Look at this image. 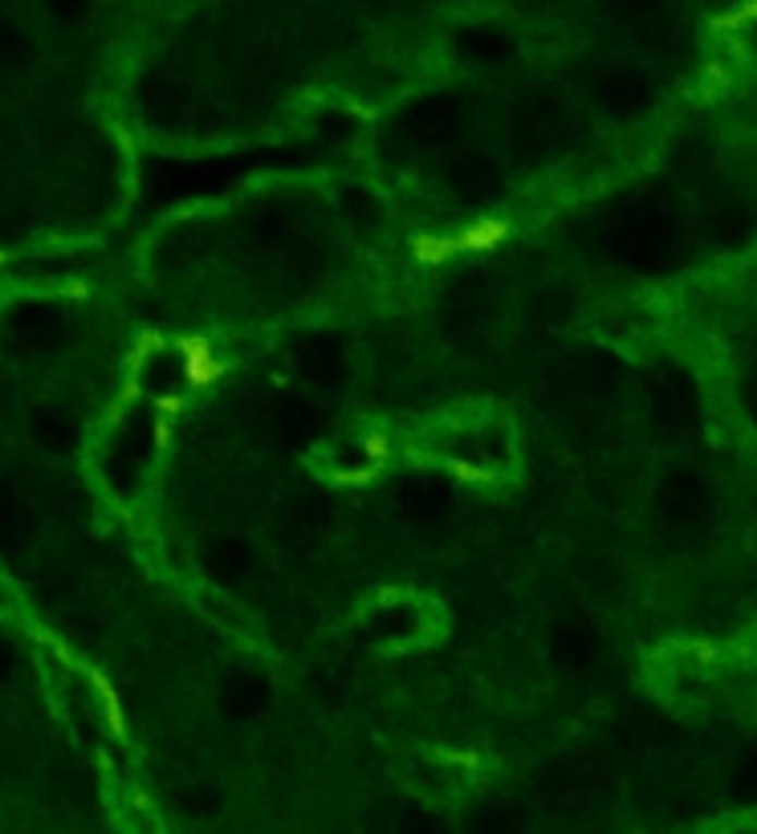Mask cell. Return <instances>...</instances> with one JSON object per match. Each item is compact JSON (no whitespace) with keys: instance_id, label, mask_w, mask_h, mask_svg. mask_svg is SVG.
Returning a JSON list of instances; mask_svg holds the SVG:
<instances>
[{"instance_id":"7a4b0ae2","label":"cell","mask_w":757,"mask_h":834,"mask_svg":"<svg viewBox=\"0 0 757 834\" xmlns=\"http://www.w3.org/2000/svg\"><path fill=\"white\" fill-rule=\"evenodd\" d=\"M505 232H510L505 229V220H480L477 229L461 232V236L452 241V248H489V245H497Z\"/></svg>"},{"instance_id":"6da1fadb","label":"cell","mask_w":757,"mask_h":834,"mask_svg":"<svg viewBox=\"0 0 757 834\" xmlns=\"http://www.w3.org/2000/svg\"><path fill=\"white\" fill-rule=\"evenodd\" d=\"M184 351H187V375H192V383H212L220 375V363L208 355V346H204L200 339H192Z\"/></svg>"},{"instance_id":"277c9868","label":"cell","mask_w":757,"mask_h":834,"mask_svg":"<svg viewBox=\"0 0 757 834\" xmlns=\"http://www.w3.org/2000/svg\"><path fill=\"white\" fill-rule=\"evenodd\" d=\"M745 13H749V16H757V4H749V9H745Z\"/></svg>"},{"instance_id":"3957f363","label":"cell","mask_w":757,"mask_h":834,"mask_svg":"<svg viewBox=\"0 0 757 834\" xmlns=\"http://www.w3.org/2000/svg\"><path fill=\"white\" fill-rule=\"evenodd\" d=\"M416 253L424 257V261H444V257L452 253V241H432V236H424V241L416 245Z\"/></svg>"}]
</instances>
